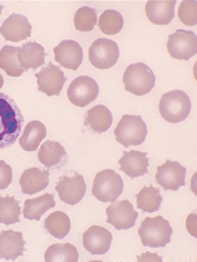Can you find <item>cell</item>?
I'll return each mask as SVG.
<instances>
[{
  "label": "cell",
  "mask_w": 197,
  "mask_h": 262,
  "mask_svg": "<svg viewBox=\"0 0 197 262\" xmlns=\"http://www.w3.org/2000/svg\"><path fill=\"white\" fill-rule=\"evenodd\" d=\"M21 192L24 194H34L42 192L49 185V171L38 168H29L23 171L19 179Z\"/></svg>",
  "instance_id": "obj_20"
},
{
  "label": "cell",
  "mask_w": 197,
  "mask_h": 262,
  "mask_svg": "<svg viewBox=\"0 0 197 262\" xmlns=\"http://www.w3.org/2000/svg\"><path fill=\"white\" fill-rule=\"evenodd\" d=\"M172 232L174 231H172L168 221H166L161 215L153 218H144L138 229L142 245L153 248L165 247L171 241Z\"/></svg>",
  "instance_id": "obj_2"
},
{
  "label": "cell",
  "mask_w": 197,
  "mask_h": 262,
  "mask_svg": "<svg viewBox=\"0 0 197 262\" xmlns=\"http://www.w3.org/2000/svg\"><path fill=\"white\" fill-rule=\"evenodd\" d=\"M137 207L142 212H157L162 204V195L160 190L155 187H144L137 193Z\"/></svg>",
  "instance_id": "obj_28"
},
{
  "label": "cell",
  "mask_w": 197,
  "mask_h": 262,
  "mask_svg": "<svg viewBox=\"0 0 197 262\" xmlns=\"http://www.w3.org/2000/svg\"><path fill=\"white\" fill-rule=\"evenodd\" d=\"M123 24H125V20H123L122 14L113 9L103 12L98 19V27L107 35L118 34L122 31Z\"/></svg>",
  "instance_id": "obj_31"
},
{
  "label": "cell",
  "mask_w": 197,
  "mask_h": 262,
  "mask_svg": "<svg viewBox=\"0 0 197 262\" xmlns=\"http://www.w3.org/2000/svg\"><path fill=\"white\" fill-rule=\"evenodd\" d=\"M0 34L9 42H21L31 37L32 24L21 14H12L0 27Z\"/></svg>",
  "instance_id": "obj_16"
},
{
  "label": "cell",
  "mask_w": 197,
  "mask_h": 262,
  "mask_svg": "<svg viewBox=\"0 0 197 262\" xmlns=\"http://www.w3.org/2000/svg\"><path fill=\"white\" fill-rule=\"evenodd\" d=\"M107 223L116 229H130L136 225L138 213L135 211L130 201L112 202L106 209Z\"/></svg>",
  "instance_id": "obj_11"
},
{
  "label": "cell",
  "mask_w": 197,
  "mask_h": 262,
  "mask_svg": "<svg viewBox=\"0 0 197 262\" xmlns=\"http://www.w3.org/2000/svg\"><path fill=\"white\" fill-rule=\"evenodd\" d=\"M113 122V115L103 105H97L87 111L84 125L95 134H102L109 130Z\"/></svg>",
  "instance_id": "obj_23"
},
{
  "label": "cell",
  "mask_w": 197,
  "mask_h": 262,
  "mask_svg": "<svg viewBox=\"0 0 197 262\" xmlns=\"http://www.w3.org/2000/svg\"><path fill=\"white\" fill-rule=\"evenodd\" d=\"M186 168L177 162L166 160L156 171V182L165 190H177L185 185Z\"/></svg>",
  "instance_id": "obj_13"
},
{
  "label": "cell",
  "mask_w": 197,
  "mask_h": 262,
  "mask_svg": "<svg viewBox=\"0 0 197 262\" xmlns=\"http://www.w3.org/2000/svg\"><path fill=\"white\" fill-rule=\"evenodd\" d=\"M13 182L12 166L0 160V189H7Z\"/></svg>",
  "instance_id": "obj_34"
},
{
  "label": "cell",
  "mask_w": 197,
  "mask_h": 262,
  "mask_svg": "<svg viewBox=\"0 0 197 262\" xmlns=\"http://www.w3.org/2000/svg\"><path fill=\"white\" fill-rule=\"evenodd\" d=\"M44 228L56 238L62 239L70 231V220L64 212L58 211L49 214L44 221Z\"/></svg>",
  "instance_id": "obj_27"
},
{
  "label": "cell",
  "mask_w": 197,
  "mask_h": 262,
  "mask_svg": "<svg viewBox=\"0 0 197 262\" xmlns=\"http://www.w3.org/2000/svg\"><path fill=\"white\" fill-rule=\"evenodd\" d=\"M3 86H4V78H3V76L0 75V89H2Z\"/></svg>",
  "instance_id": "obj_35"
},
{
  "label": "cell",
  "mask_w": 197,
  "mask_h": 262,
  "mask_svg": "<svg viewBox=\"0 0 197 262\" xmlns=\"http://www.w3.org/2000/svg\"><path fill=\"white\" fill-rule=\"evenodd\" d=\"M176 0L169 2H149L146 4V15L156 26H167L175 18Z\"/></svg>",
  "instance_id": "obj_22"
},
{
  "label": "cell",
  "mask_w": 197,
  "mask_h": 262,
  "mask_svg": "<svg viewBox=\"0 0 197 262\" xmlns=\"http://www.w3.org/2000/svg\"><path fill=\"white\" fill-rule=\"evenodd\" d=\"M78 258V250L70 244L52 245L44 256L45 262H77Z\"/></svg>",
  "instance_id": "obj_29"
},
{
  "label": "cell",
  "mask_w": 197,
  "mask_h": 262,
  "mask_svg": "<svg viewBox=\"0 0 197 262\" xmlns=\"http://www.w3.org/2000/svg\"><path fill=\"white\" fill-rule=\"evenodd\" d=\"M38 160L46 169H58L68 162V155L62 144L57 141H44L38 151Z\"/></svg>",
  "instance_id": "obj_18"
},
{
  "label": "cell",
  "mask_w": 197,
  "mask_h": 262,
  "mask_svg": "<svg viewBox=\"0 0 197 262\" xmlns=\"http://www.w3.org/2000/svg\"><path fill=\"white\" fill-rule=\"evenodd\" d=\"M23 233L18 231H3L0 233V258L14 261L24 253Z\"/></svg>",
  "instance_id": "obj_19"
},
{
  "label": "cell",
  "mask_w": 197,
  "mask_h": 262,
  "mask_svg": "<svg viewBox=\"0 0 197 262\" xmlns=\"http://www.w3.org/2000/svg\"><path fill=\"white\" fill-rule=\"evenodd\" d=\"M161 116L171 124H179L188 117L191 113L190 97L180 90L167 92L158 105Z\"/></svg>",
  "instance_id": "obj_3"
},
{
  "label": "cell",
  "mask_w": 197,
  "mask_h": 262,
  "mask_svg": "<svg viewBox=\"0 0 197 262\" xmlns=\"http://www.w3.org/2000/svg\"><path fill=\"white\" fill-rule=\"evenodd\" d=\"M54 59L62 67L77 71L83 62V49L76 40H63L54 48Z\"/></svg>",
  "instance_id": "obj_15"
},
{
  "label": "cell",
  "mask_w": 197,
  "mask_h": 262,
  "mask_svg": "<svg viewBox=\"0 0 197 262\" xmlns=\"http://www.w3.org/2000/svg\"><path fill=\"white\" fill-rule=\"evenodd\" d=\"M179 18L185 26L192 27L197 24V3L182 2L179 9Z\"/></svg>",
  "instance_id": "obj_33"
},
{
  "label": "cell",
  "mask_w": 197,
  "mask_h": 262,
  "mask_svg": "<svg viewBox=\"0 0 197 262\" xmlns=\"http://www.w3.org/2000/svg\"><path fill=\"white\" fill-rule=\"evenodd\" d=\"M123 83H125L126 91L136 96H143L153 90L156 84V77L149 66L139 62V63L128 66L123 75Z\"/></svg>",
  "instance_id": "obj_4"
},
{
  "label": "cell",
  "mask_w": 197,
  "mask_h": 262,
  "mask_svg": "<svg viewBox=\"0 0 197 262\" xmlns=\"http://www.w3.org/2000/svg\"><path fill=\"white\" fill-rule=\"evenodd\" d=\"M97 12L89 7H82L75 15V27L79 32H91L97 24Z\"/></svg>",
  "instance_id": "obj_32"
},
{
  "label": "cell",
  "mask_w": 197,
  "mask_h": 262,
  "mask_svg": "<svg viewBox=\"0 0 197 262\" xmlns=\"http://www.w3.org/2000/svg\"><path fill=\"white\" fill-rule=\"evenodd\" d=\"M2 12H3V5L0 4V15H2Z\"/></svg>",
  "instance_id": "obj_36"
},
{
  "label": "cell",
  "mask_w": 197,
  "mask_h": 262,
  "mask_svg": "<svg viewBox=\"0 0 197 262\" xmlns=\"http://www.w3.org/2000/svg\"><path fill=\"white\" fill-rule=\"evenodd\" d=\"M89 62L98 70H108L117 63L119 58V48L114 40L100 38L89 47Z\"/></svg>",
  "instance_id": "obj_7"
},
{
  "label": "cell",
  "mask_w": 197,
  "mask_h": 262,
  "mask_svg": "<svg viewBox=\"0 0 197 262\" xmlns=\"http://www.w3.org/2000/svg\"><path fill=\"white\" fill-rule=\"evenodd\" d=\"M167 51L169 56L180 61H188L197 53V37L193 32L177 29L168 35Z\"/></svg>",
  "instance_id": "obj_8"
},
{
  "label": "cell",
  "mask_w": 197,
  "mask_h": 262,
  "mask_svg": "<svg viewBox=\"0 0 197 262\" xmlns=\"http://www.w3.org/2000/svg\"><path fill=\"white\" fill-rule=\"evenodd\" d=\"M45 136V125L42 124L40 121L34 120V121H31L24 127L19 144H20L21 149H24L26 151H35L39 147L42 140H44Z\"/></svg>",
  "instance_id": "obj_24"
},
{
  "label": "cell",
  "mask_w": 197,
  "mask_h": 262,
  "mask_svg": "<svg viewBox=\"0 0 197 262\" xmlns=\"http://www.w3.org/2000/svg\"><path fill=\"white\" fill-rule=\"evenodd\" d=\"M19 51L20 48L12 46H4L0 51V68L10 77H19L26 72L18 62Z\"/></svg>",
  "instance_id": "obj_26"
},
{
  "label": "cell",
  "mask_w": 197,
  "mask_h": 262,
  "mask_svg": "<svg viewBox=\"0 0 197 262\" xmlns=\"http://www.w3.org/2000/svg\"><path fill=\"white\" fill-rule=\"evenodd\" d=\"M54 206H56L54 195L45 193V194L38 196V198L27 199L26 203H24L23 215L27 220L40 221L42 215L46 211L53 208Z\"/></svg>",
  "instance_id": "obj_25"
},
{
  "label": "cell",
  "mask_w": 197,
  "mask_h": 262,
  "mask_svg": "<svg viewBox=\"0 0 197 262\" xmlns=\"http://www.w3.org/2000/svg\"><path fill=\"white\" fill-rule=\"evenodd\" d=\"M123 193V179L112 169H105L95 176L92 194L100 202H114Z\"/></svg>",
  "instance_id": "obj_6"
},
{
  "label": "cell",
  "mask_w": 197,
  "mask_h": 262,
  "mask_svg": "<svg viewBox=\"0 0 197 262\" xmlns=\"http://www.w3.org/2000/svg\"><path fill=\"white\" fill-rule=\"evenodd\" d=\"M38 83V91L48 95V96H58L61 95L63 86H64L67 77L64 72L53 63H48V66L42 68V71L35 73Z\"/></svg>",
  "instance_id": "obj_12"
},
{
  "label": "cell",
  "mask_w": 197,
  "mask_h": 262,
  "mask_svg": "<svg viewBox=\"0 0 197 262\" xmlns=\"http://www.w3.org/2000/svg\"><path fill=\"white\" fill-rule=\"evenodd\" d=\"M20 206L14 196H0V223L15 225L20 222Z\"/></svg>",
  "instance_id": "obj_30"
},
{
  "label": "cell",
  "mask_w": 197,
  "mask_h": 262,
  "mask_svg": "<svg viewBox=\"0 0 197 262\" xmlns=\"http://www.w3.org/2000/svg\"><path fill=\"white\" fill-rule=\"evenodd\" d=\"M100 95V86L89 76H79L72 81L67 91V96L73 105L86 107Z\"/></svg>",
  "instance_id": "obj_9"
},
{
  "label": "cell",
  "mask_w": 197,
  "mask_h": 262,
  "mask_svg": "<svg viewBox=\"0 0 197 262\" xmlns=\"http://www.w3.org/2000/svg\"><path fill=\"white\" fill-rule=\"evenodd\" d=\"M112 233L101 226H92L83 233V246L92 255H105L112 244Z\"/></svg>",
  "instance_id": "obj_14"
},
{
  "label": "cell",
  "mask_w": 197,
  "mask_h": 262,
  "mask_svg": "<svg viewBox=\"0 0 197 262\" xmlns=\"http://www.w3.org/2000/svg\"><path fill=\"white\" fill-rule=\"evenodd\" d=\"M149 158H147V152L144 151H137V150L125 151L119 159L121 170L132 179L144 176L149 170Z\"/></svg>",
  "instance_id": "obj_17"
},
{
  "label": "cell",
  "mask_w": 197,
  "mask_h": 262,
  "mask_svg": "<svg viewBox=\"0 0 197 262\" xmlns=\"http://www.w3.org/2000/svg\"><path fill=\"white\" fill-rule=\"evenodd\" d=\"M45 51L42 45L37 42H28L20 48L18 53V62L24 71L37 70L45 62Z\"/></svg>",
  "instance_id": "obj_21"
},
{
  "label": "cell",
  "mask_w": 197,
  "mask_h": 262,
  "mask_svg": "<svg viewBox=\"0 0 197 262\" xmlns=\"http://www.w3.org/2000/svg\"><path fill=\"white\" fill-rule=\"evenodd\" d=\"M56 190L62 202L69 206H76L86 195L87 185L84 178L77 171L63 176L57 183Z\"/></svg>",
  "instance_id": "obj_10"
},
{
  "label": "cell",
  "mask_w": 197,
  "mask_h": 262,
  "mask_svg": "<svg viewBox=\"0 0 197 262\" xmlns=\"http://www.w3.org/2000/svg\"><path fill=\"white\" fill-rule=\"evenodd\" d=\"M114 136L125 147L141 145L146 140L147 126L138 115H123L114 130Z\"/></svg>",
  "instance_id": "obj_5"
},
{
  "label": "cell",
  "mask_w": 197,
  "mask_h": 262,
  "mask_svg": "<svg viewBox=\"0 0 197 262\" xmlns=\"http://www.w3.org/2000/svg\"><path fill=\"white\" fill-rule=\"evenodd\" d=\"M24 116L15 101L0 92V150L12 146L19 139Z\"/></svg>",
  "instance_id": "obj_1"
}]
</instances>
